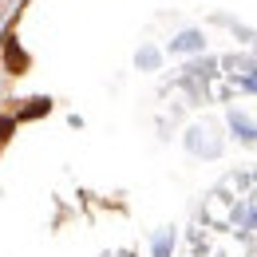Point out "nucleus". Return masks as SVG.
<instances>
[{
	"mask_svg": "<svg viewBox=\"0 0 257 257\" xmlns=\"http://www.w3.org/2000/svg\"><path fill=\"white\" fill-rule=\"evenodd\" d=\"M4 64H8V71H12V75H24V71H28V56H24V52L8 40V44H4Z\"/></svg>",
	"mask_w": 257,
	"mask_h": 257,
	"instance_id": "f257e3e1",
	"label": "nucleus"
}]
</instances>
